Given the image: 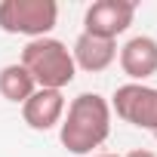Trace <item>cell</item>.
Here are the masks:
<instances>
[{
  "label": "cell",
  "mask_w": 157,
  "mask_h": 157,
  "mask_svg": "<svg viewBox=\"0 0 157 157\" xmlns=\"http://www.w3.org/2000/svg\"><path fill=\"white\" fill-rule=\"evenodd\" d=\"M22 68L34 77L37 90H59L62 93L77 77V65H74L71 49L56 37L28 40L22 49Z\"/></svg>",
  "instance_id": "cell-2"
},
{
  "label": "cell",
  "mask_w": 157,
  "mask_h": 157,
  "mask_svg": "<svg viewBox=\"0 0 157 157\" xmlns=\"http://www.w3.org/2000/svg\"><path fill=\"white\" fill-rule=\"evenodd\" d=\"M123 157H157V154L148 151V148H136V151H129V154H123Z\"/></svg>",
  "instance_id": "cell-10"
},
{
  "label": "cell",
  "mask_w": 157,
  "mask_h": 157,
  "mask_svg": "<svg viewBox=\"0 0 157 157\" xmlns=\"http://www.w3.org/2000/svg\"><path fill=\"white\" fill-rule=\"evenodd\" d=\"M120 68L129 77V83H145L157 74V40L148 34L129 37L120 46Z\"/></svg>",
  "instance_id": "cell-6"
},
{
  "label": "cell",
  "mask_w": 157,
  "mask_h": 157,
  "mask_svg": "<svg viewBox=\"0 0 157 157\" xmlns=\"http://www.w3.org/2000/svg\"><path fill=\"white\" fill-rule=\"evenodd\" d=\"M111 114H117L123 123H132L139 129L154 132L157 129V90L148 83H123L111 96Z\"/></svg>",
  "instance_id": "cell-4"
},
{
  "label": "cell",
  "mask_w": 157,
  "mask_h": 157,
  "mask_svg": "<svg viewBox=\"0 0 157 157\" xmlns=\"http://www.w3.org/2000/svg\"><path fill=\"white\" fill-rule=\"evenodd\" d=\"M154 139H157V129H154Z\"/></svg>",
  "instance_id": "cell-12"
},
{
  "label": "cell",
  "mask_w": 157,
  "mask_h": 157,
  "mask_svg": "<svg viewBox=\"0 0 157 157\" xmlns=\"http://www.w3.org/2000/svg\"><path fill=\"white\" fill-rule=\"evenodd\" d=\"M71 56H74V65L80 71L99 74V71L114 65L117 40H102V37H93V34H80L74 40V46H71Z\"/></svg>",
  "instance_id": "cell-8"
},
{
  "label": "cell",
  "mask_w": 157,
  "mask_h": 157,
  "mask_svg": "<svg viewBox=\"0 0 157 157\" xmlns=\"http://www.w3.org/2000/svg\"><path fill=\"white\" fill-rule=\"evenodd\" d=\"M136 19V0H96L83 13V34L117 40Z\"/></svg>",
  "instance_id": "cell-5"
},
{
  "label": "cell",
  "mask_w": 157,
  "mask_h": 157,
  "mask_svg": "<svg viewBox=\"0 0 157 157\" xmlns=\"http://www.w3.org/2000/svg\"><path fill=\"white\" fill-rule=\"evenodd\" d=\"M93 157H120V154H93Z\"/></svg>",
  "instance_id": "cell-11"
},
{
  "label": "cell",
  "mask_w": 157,
  "mask_h": 157,
  "mask_svg": "<svg viewBox=\"0 0 157 157\" xmlns=\"http://www.w3.org/2000/svg\"><path fill=\"white\" fill-rule=\"evenodd\" d=\"M37 83L34 77L22 68V62H13V65H3L0 68V96L13 105H25L31 96H34Z\"/></svg>",
  "instance_id": "cell-9"
},
{
  "label": "cell",
  "mask_w": 157,
  "mask_h": 157,
  "mask_svg": "<svg viewBox=\"0 0 157 157\" xmlns=\"http://www.w3.org/2000/svg\"><path fill=\"white\" fill-rule=\"evenodd\" d=\"M59 22L56 0H3L0 3V31L22 37H49Z\"/></svg>",
  "instance_id": "cell-3"
},
{
  "label": "cell",
  "mask_w": 157,
  "mask_h": 157,
  "mask_svg": "<svg viewBox=\"0 0 157 157\" xmlns=\"http://www.w3.org/2000/svg\"><path fill=\"white\" fill-rule=\"evenodd\" d=\"M111 136V105L99 93H80L71 99L62 123H59V142L68 154H93L102 148Z\"/></svg>",
  "instance_id": "cell-1"
},
{
  "label": "cell",
  "mask_w": 157,
  "mask_h": 157,
  "mask_svg": "<svg viewBox=\"0 0 157 157\" xmlns=\"http://www.w3.org/2000/svg\"><path fill=\"white\" fill-rule=\"evenodd\" d=\"M22 117L31 129L46 132L62 123L65 117V96L59 90H34V96L22 105Z\"/></svg>",
  "instance_id": "cell-7"
}]
</instances>
